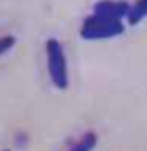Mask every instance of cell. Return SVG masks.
Segmentation results:
<instances>
[{"label":"cell","instance_id":"6da1fadb","mask_svg":"<svg viewBox=\"0 0 147 151\" xmlns=\"http://www.w3.org/2000/svg\"><path fill=\"white\" fill-rule=\"evenodd\" d=\"M125 30L123 20L110 19L97 14H91L83 21L81 37L86 40H102L117 37Z\"/></svg>","mask_w":147,"mask_h":151},{"label":"cell","instance_id":"7a4b0ae2","mask_svg":"<svg viewBox=\"0 0 147 151\" xmlns=\"http://www.w3.org/2000/svg\"><path fill=\"white\" fill-rule=\"evenodd\" d=\"M47 70L53 86L59 90H66L69 86L67 58L61 43L56 38H49L45 45Z\"/></svg>","mask_w":147,"mask_h":151},{"label":"cell","instance_id":"3957f363","mask_svg":"<svg viewBox=\"0 0 147 151\" xmlns=\"http://www.w3.org/2000/svg\"><path fill=\"white\" fill-rule=\"evenodd\" d=\"M131 5L124 0H100L93 6V14L110 19L123 20L128 17Z\"/></svg>","mask_w":147,"mask_h":151},{"label":"cell","instance_id":"277c9868","mask_svg":"<svg viewBox=\"0 0 147 151\" xmlns=\"http://www.w3.org/2000/svg\"><path fill=\"white\" fill-rule=\"evenodd\" d=\"M98 144V135L88 130L84 133L67 151H93Z\"/></svg>","mask_w":147,"mask_h":151},{"label":"cell","instance_id":"5b68a950","mask_svg":"<svg viewBox=\"0 0 147 151\" xmlns=\"http://www.w3.org/2000/svg\"><path fill=\"white\" fill-rule=\"evenodd\" d=\"M147 17V0H137L133 5H131L128 14V22L130 25L139 24Z\"/></svg>","mask_w":147,"mask_h":151},{"label":"cell","instance_id":"8992f818","mask_svg":"<svg viewBox=\"0 0 147 151\" xmlns=\"http://www.w3.org/2000/svg\"><path fill=\"white\" fill-rule=\"evenodd\" d=\"M15 44H16V38L12 35H6L0 37V57L12 50Z\"/></svg>","mask_w":147,"mask_h":151},{"label":"cell","instance_id":"52a82bcc","mask_svg":"<svg viewBox=\"0 0 147 151\" xmlns=\"http://www.w3.org/2000/svg\"><path fill=\"white\" fill-rule=\"evenodd\" d=\"M2 151H12V150H9V149H5V150H2Z\"/></svg>","mask_w":147,"mask_h":151}]
</instances>
